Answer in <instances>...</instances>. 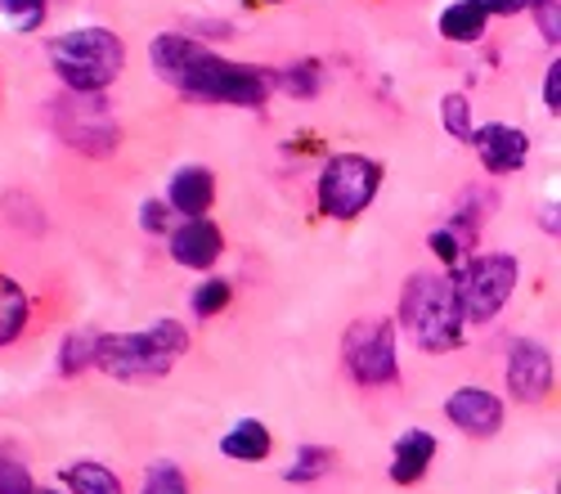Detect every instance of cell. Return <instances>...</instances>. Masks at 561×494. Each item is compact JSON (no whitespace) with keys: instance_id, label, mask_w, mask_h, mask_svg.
<instances>
[{"instance_id":"obj_19","label":"cell","mask_w":561,"mask_h":494,"mask_svg":"<svg viewBox=\"0 0 561 494\" xmlns=\"http://www.w3.org/2000/svg\"><path fill=\"white\" fill-rule=\"evenodd\" d=\"M95 342H100V333H90V329L68 333L64 355H59V374H64V378H72V374H81V369L95 365Z\"/></svg>"},{"instance_id":"obj_13","label":"cell","mask_w":561,"mask_h":494,"mask_svg":"<svg viewBox=\"0 0 561 494\" xmlns=\"http://www.w3.org/2000/svg\"><path fill=\"white\" fill-rule=\"evenodd\" d=\"M211 198H216V180H211L207 166H180V171L171 175L167 207H171L175 216L194 220V216H203V211L211 207Z\"/></svg>"},{"instance_id":"obj_22","label":"cell","mask_w":561,"mask_h":494,"mask_svg":"<svg viewBox=\"0 0 561 494\" xmlns=\"http://www.w3.org/2000/svg\"><path fill=\"white\" fill-rule=\"evenodd\" d=\"M229 297H233V288L225 279H207V284L194 288V314L198 320H211V314H220L229 306Z\"/></svg>"},{"instance_id":"obj_9","label":"cell","mask_w":561,"mask_h":494,"mask_svg":"<svg viewBox=\"0 0 561 494\" xmlns=\"http://www.w3.org/2000/svg\"><path fill=\"white\" fill-rule=\"evenodd\" d=\"M503 378H507L512 400H522V404L543 400V395H548V387H552V351H548L543 342L517 337V342L507 346Z\"/></svg>"},{"instance_id":"obj_21","label":"cell","mask_w":561,"mask_h":494,"mask_svg":"<svg viewBox=\"0 0 561 494\" xmlns=\"http://www.w3.org/2000/svg\"><path fill=\"white\" fill-rule=\"evenodd\" d=\"M139 494H190V481H184V472L175 463H153L145 472V485H139Z\"/></svg>"},{"instance_id":"obj_23","label":"cell","mask_w":561,"mask_h":494,"mask_svg":"<svg viewBox=\"0 0 561 494\" xmlns=\"http://www.w3.org/2000/svg\"><path fill=\"white\" fill-rule=\"evenodd\" d=\"M440 122H445V130L454 135V140L467 145V135H472V104H467V95H445Z\"/></svg>"},{"instance_id":"obj_10","label":"cell","mask_w":561,"mask_h":494,"mask_svg":"<svg viewBox=\"0 0 561 494\" xmlns=\"http://www.w3.org/2000/svg\"><path fill=\"white\" fill-rule=\"evenodd\" d=\"M467 145L481 153L485 171H494V175L522 171V162H526V153H530L526 130H522V126H507V122H485V126H477L472 135H467Z\"/></svg>"},{"instance_id":"obj_27","label":"cell","mask_w":561,"mask_h":494,"mask_svg":"<svg viewBox=\"0 0 561 494\" xmlns=\"http://www.w3.org/2000/svg\"><path fill=\"white\" fill-rule=\"evenodd\" d=\"M535 10H539V27H543V41L557 45V0H535Z\"/></svg>"},{"instance_id":"obj_28","label":"cell","mask_w":561,"mask_h":494,"mask_svg":"<svg viewBox=\"0 0 561 494\" xmlns=\"http://www.w3.org/2000/svg\"><path fill=\"white\" fill-rule=\"evenodd\" d=\"M485 10H490V14L512 19V14H526V10H535V0H485Z\"/></svg>"},{"instance_id":"obj_17","label":"cell","mask_w":561,"mask_h":494,"mask_svg":"<svg viewBox=\"0 0 561 494\" xmlns=\"http://www.w3.org/2000/svg\"><path fill=\"white\" fill-rule=\"evenodd\" d=\"M64 485H68L72 494H122L117 472L104 468V463H95V459H77V463H68V468H64Z\"/></svg>"},{"instance_id":"obj_11","label":"cell","mask_w":561,"mask_h":494,"mask_svg":"<svg viewBox=\"0 0 561 494\" xmlns=\"http://www.w3.org/2000/svg\"><path fill=\"white\" fill-rule=\"evenodd\" d=\"M445 418L467 436H494L503 427V400L485 387H458L445 400Z\"/></svg>"},{"instance_id":"obj_4","label":"cell","mask_w":561,"mask_h":494,"mask_svg":"<svg viewBox=\"0 0 561 494\" xmlns=\"http://www.w3.org/2000/svg\"><path fill=\"white\" fill-rule=\"evenodd\" d=\"M400 324L423 351H454L462 342V320L454 306L449 275H413L400 301Z\"/></svg>"},{"instance_id":"obj_6","label":"cell","mask_w":561,"mask_h":494,"mask_svg":"<svg viewBox=\"0 0 561 494\" xmlns=\"http://www.w3.org/2000/svg\"><path fill=\"white\" fill-rule=\"evenodd\" d=\"M382 185V166L364 153H337L319 171V211L333 220H355Z\"/></svg>"},{"instance_id":"obj_29","label":"cell","mask_w":561,"mask_h":494,"mask_svg":"<svg viewBox=\"0 0 561 494\" xmlns=\"http://www.w3.org/2000/svg\"><path fill=\"white\" fill-rule=\"evenodd\" d=\"M543 100H548V108H552V113L561 108V64H552V68H548V81H543Z\"/></svg>"},{"instance_id":"obj_14","label":"cell","mask_w":561,"mask_h":494,"mask_svg":"<svg viewBox=\"0 0 561 494\" xmlns=\"http://www.w3.org/2000/svg\"><path fill=\"white\" fill-rule=\"evenodd\" d=\"M432 459H436V436L432 432H404L396 440V455H391V481H400V485L423 481Z\"/></svg>"},{"instance_id":"obj_30","label":"cell","mask_w":561,"mask_h":494,"mask_svg":"<svg viewBox=\"0 0 561 494\" xmlns=\"http://www.w3.org/2000/svg\"><path fill=\"white\" fill-rule=\"evenodd\" d=\"M139 220H145V230H162V225H167V207L162 203H145V216H139Z\"/></svg>"},{"instance_id":"obj_25","label":"cell","mask_w":561,"mask_h":494,"mask_svg":"<svg viewBox=\"0 0 561 494\" xmlns=\"http://www.w3.org/2000/svg\"><path fill=\"white\" fill-rule=\"evenodd\" d=\"M0 14L14 23V32H32L45 19V0H0Z\"/></svg>"},{"instance_id":"obj_12","label":"cell","mask_w":561,"mask_h":494,"mask_svg":"<svg viewBox=\"0 0 561 494\" xmlns=\"http://www.w3.org/2000/svg\"><path fill=\"white\" fill-rule=\"evenodd\" d=\"M220 252H225V239H220L216 225L203 220V216L184 220L180 230L171 234V256H175V265H184V269H211V265L220 261Z\"/></svg>"},{"instance_id":"obj_5","label":"cell","mask_w":561,"mask_h":494,"mask_svg":"<svg viewBox=\"0 0 561 494\" xmlns=\"http://www.w3.org/2000/svg\"><path fill=\"white\" fill-rule=\"evenodd\" d=\"M517 256H503V252H485L472 256L458 279H454V306H458V320L462 324H490L494 314L507 306L512 288H517Z\"/></svg>"},{"instance_id":"obj_26","label":"cell","mask_w":561,"mask_h":494,"mask_svg":"<svg viewBox=\"0 0 561 494\" xmlns=\"http://www.w3.org/2000/svg\"><path fill=\"white\" fill-rule=\"evenodd\" d=\"M432 252L445 261V265H454V261H462V248H467V230H458V225H445V230H432Z\"/></svg>"},{"instance_id":"obj_31","label":"cell","mask_w":561,"mask_h":494,"mask_svg":"<svg viewBox=\"0 0 561 494\" xmlns=\"http://www.w3.org/2000/svg\"><path fill=\"white\" fill-rule=\"evenodd\" d=\"M32 494H64V490H32Z\"/></svg>"},{"instance_id":"obj_15","label":"cell","mask_w":561,"mask_h":494,"mask_svg":"<svg viewBox=\"0 0 561 494\" xmlns=\"http://www.w3.org/2000/svg\"><path fill=\"white\" fill-rule=\"evenodd\" d=\"M270 449H274L270 427L256 423V418H243L239 427H229L225 440H220V455L225 459H239V463H261V459H270Z\"/></svg>"},{"instance_id":"obj_16","label":"cell","mask_w":561,"mask_h":494,"mask_svg":"<svg viewBox=\"0 0 561 494\" xmlns=\"http://www.w3.org/2000/svg\"><path fill=\"white\" fill-rule=\"evenodd\" d=\"M485 23H490V10L485 0H458L440 14V36L445 41H458V45H472L485 36Z\"/></svg>"},{"instance_id":"obj_20","label":"cell","mask_w":561,"mask_h":494,"mask_svg":"<svg viewBox=\"0 0 561 494\" xmlns=\"http://www.w3.org/2000/svg\"><path fill=\"white\" fill-rule=\"evenodd\" d=\"M329 468H333V449H323V445H301V449H297V463H293L284 476L301 485V481H319Z\"/></svg>"},{"instance_id":"obj_1","label":"cell","mask_w":561,"mask_h":494,"mask_svg":"<svg viewBox=\"0 0 561 494\" xmlns=\"http://www.w3.org/2000/svg\"><path fill=\"white\" fill-rule=\"evenodd\" d=\"M153 68L162 81H171L180 95L203 100V104H233V108H256L270 95V77L261 68L233 64L211 55L207 45H198L194 36L167 32L153 41Z\"/></svg>"},{"instance_id":"obj_2","label":"cell","mask_w":561,"mask_h":494,"mask_svg":"<svg viewBox=\"0 0 561 494\" xmlns=\"http://www.w3.org/2000/svg\"><path fill=\"white\" fill-rule=\"evenodd\" d=\"M50 64L72 95H104L126 68V45L108 27H72L50 41Z\"/></svg>"},{"instance_id":"obj_18","label":"cell","mask_w":561,"mask_h":494,"mask_svg":"<svg viewBox=\"0 0 561 494\" xmlns=\"http://www.w3.org/2000/svg\"><path fill=\"white\" fill-rule=\"evenodd\" d=\"M23 329H27V292L10 275H0V346H10Z\"/></svg>"},{"instance_id":"obj_24","label":"cell","mask_w":561,"mask_h":494,"mask_svg":"<svg viewBox=\"0 0 561 494\" xmlns=\"http://www.w3.org/2000/svg\"><path fill=\"white\" fill-rule=\"evenodd\" d=\"M32 472L27 463H19V455H5L0 449V494H32Z\"/></svg>"},{"instance_id":"obj_7","label":"cell","mask_w":561,"mask_h":494,"mask_svg":"<svg viewBox=\"0 0 561 494\" xmlns=\"http://www.w3.org/2000/svg\"><path fill=\"white\" fill-rule=\"evenodd\" d=\"M346 374L359 387H391L400 378V355H396V324L391 320H359L346 329L342 342Z\"/></svg>"},{"instance_id":"obj_3","label":"cell","mask_w":561,"mask_h":494,"mask_svg":"<svg viewBox=\"0 0 561 494\" xmlns=\"http://www.w3.org/2000/svg\"><path fill=\"white\" fill-rule=\"evenodd\" d=\"M190 351V333L180 320H158L145 333H117V337H100L95 342V369L126 378V382H145V378H162L175 359Z\"/></svg>"},{"instance_id":"obj_8","label":"cell","mask_w":561,"mask_h":494,"mask_svg":"<svg viewBox=\"0 0 561 494\" xmlns=\"http://www.w3.org/2000/svg\"><path fill=\"white\" fill-rule=\"evenodd\" d=\"M55 130L72 149L95 153V158L117 149V122L108 117L100 95H72L68 90V100L55 104Z\"/></svg>"}]
</instances>
